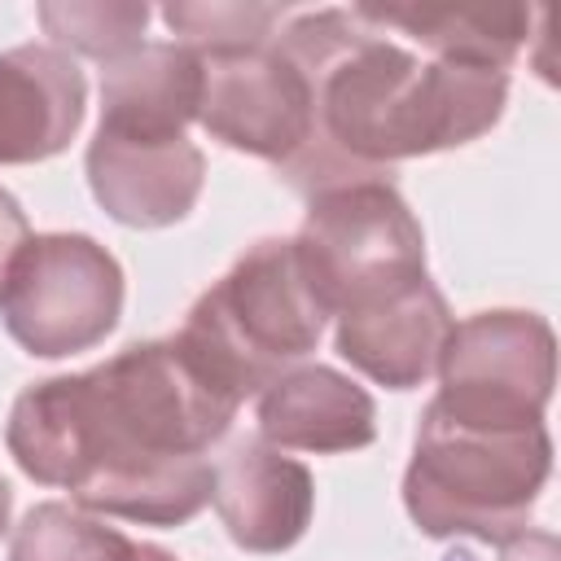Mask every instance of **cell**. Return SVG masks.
<instances>
[{
    "instance_id": "d6986e66",
    "label": "cell",
    "mask_w": 561,
    "mask_h": 561,
    "mask_svg": "<svg viewBox=\"0 0 561 561\" xmlns=\"http://www.w3.org/2000/svg\"><path fill=\"white\" fill-rule=\"evenodd\" d=\"M26 245V215L22 206L0 188V289H4V276L18 259V250Z\"/></svg>"
},
{
    "instance_id": "3957f363",
    "label": "cell",
    "mask_w": 561,
    "mask_h": 561,
    "mask_svg": "<svg viewBox=\"0 0 561 561\" xmlns=\"http://www.w3.org/2000/svg\"><path fill=\"white\" fill-rule=\"evenodd\" d=\"M552 443L535 425H469L425 408L416 451L403 478V504L425 535H469L504 543L526 530V517L548 482Z\"/></svg>"
},
{
    "instance_id": "277c9868",
    "label": "cell",
    "mask_w": 561,
    "mask_h": 561,
    "mask_svg": "<svg viewBox=\"0 0 561 561\" xmlns=\"http://www.w3.org/2000/svg\"><path fill=\"white\" fill-rule=\"evenodd\" d=\"M329 311L311 294L294 241H259L188 311L175 342L237 403L316 351Z\"/></svg>"
},
{
    "instance_id": "7402d4cb",
    "label": "cell",
    "mask_w": 561,
    "mask_h": 561,
    "mask_svg": "<svg viewBox=\"0 0 561 561\" xmlns=\"http://www.w3.org/2000/svg\"><path fill=\"white\" fill-rule=\"evenodd\" d=\"M4 526H9V486L0 478V535H4Z\"/></svg>"
},
{
    "instance_id": "4fadbf2b",
    "label": "cell",
    "mask_w": 561,
    "mask_h": 561,
    "mask_svg": "<svg viewBox=\"0 0 561 561\" xmlns=\"http://www.w3.org/2000/svg\"><path fill=\"white\" fill-rule=\"evenodd\" d=\"M202 101V61L184 44H140L101 79V127L127 140L184 136Z\"/></svg>"
},
{
    "instance_id": "9c48e42d",
    "label": "cell",
    "mask_w": 561,
    "mask_h": 561,
    "mask_svg": "<svg viewBox=\"0 0 561 561\" xmlns=\"http://www.w3.org/2000/svg\"><path fill=\"white\" fill-rule=\"evenodd\" d=\"M202 153L193 140H127L96 131L88 145V184L96 202L131 228L184 219L202 193Z\"/></svg>"
},
{
    "instance_id": "ba28073f",
    "label": "cell",
    "mask_w": 561,
    "mask_h": 561,
    "mask_svg": "<svg viewBox=\"0 0 561 561\" xmlns=\"http://www.w3.org/2000/svg\"><path fill=\"white\" fill-rule=\"evenodd\" d=\"M202 61V101L197 123L245 153L289 162L311 131V88L302 70L276 48H237L206 53Z\"/></svg>"
},
{
    "instance_id": "e0dca14e",
    "label": "cell",
    "mask_w": 561,
    "mask_h": 561,
    "mask_svg": "<svg viewBox=\"0 0 561 561\" xmlns=\"http://www.w3.org/2000/svg\"><path fill=\"white\" fill-rule=\"evenodd\" d=\"M39 22L57 44L96 61H118L140 48L149 9L131 0H92V4L66 0V4H39Z\"/></svg>"
},
{
    "instance_id": "2e32d148",
    "label": "cell",
    "mask_w": 561,
    "mask_h": 561,
    "mask_svg": "<svg viewBox=\"0 0 561 561\" xmlns=\"http://www.w3.org/2000/svg\"><path fill=\"white\" fill-rule=\"evenodd\" d=\"M131 548L127 535L101 526L66 504H39L13 530L9 561H123Z\"/></svg>"
},
{
    "instance_id": "5b68a950",
    "label": "cell",
    "mask_w": 561,
    "mask_h": 561,
    "mask_svg": "<svg viewBox=\"0 0 561 561\" xmlns=\"http://www.w3.org/2000/svg\"><path fill=\"white\" fill-rule=\"evenodd\" d=\"M294 254L329 316L425 280L421 224L386 180L316 193Z\"/></svg>"
},
{
    "instance_id": "6da1fadb",
    "label": "cell",
    "mask_w": 561,
    "mask_h": 561,
    "mask_svg": "<svg viewBox=\"0 0 561 561\" xmlns=\"http://www.w3.org/2000/svg\"><path fill=\"white\" fill-rule=\"evenodd\" d=\"M232 412L237 399L167 337L22 390L4 438L22 473L66 486L83 508L180 526L210 504L206 447Z\"/></svg>"
},
{
    "instance_id": "52a82bcc",
    "label": "cell",
    "mask_w": 561,
    "mask_h": 561,
    "mask_svg": "<svg viewBox=\"0 0 561 561\" xmlns=\"http://www.w3.org/2000/svg\"><path fill=\"white\" fill-rule=\"evenodd\" d=\"M430 408L469 425H535L557 377L552 329L530 311H482L451 324Z\"/></svg>"
},
{
    "instance_id": "7a4b0ae2",
    "label": "cell",
    "mask_w": 561,
    "mask_h": 561,
    "mask_svg": "<svg viewBox=\"0 0 561 561\" xmlns=\"http://www.w3.org/2000/svg\"><path fill=\"white\" fill-rule=\"evenodd\" d=\"M276 48L311 88V131L280 162L285 184L311 197L386 180L399 158L469 145L500 118L508 92L504 70L416 61L359 9L302 13Z\"/></svg>"
},
{
    "instance_id": "ffe728a7",
    "label": "cell",
    "mask_w": 561,
    "mask_h": 561,
    "mask_svg": "<svg viewBox=\"0 0 561 561\" xmlns=\"http://www.w3.org/2000/svg\"><path fill=\"white\" fill-rule=\"evenodd\" d=\"M500 561H561V548L552 535L530 530V535H513L504 539V557Z\"/></svg>"
},
{
    "instance_id": "9a60e30c",
    "label": "cell",
    "mask_w": 561,
    "mask_h": 561,
    "mask_svg": "<svg viewBox=\"0 0 561 561\" xmlns=\"http://www.w3.org/2000/svg\"><path fill=\"white\" fill-rule=\"evenodd\" d=\"M381 31H399L430 48L438 61H465L504 70L530 31V9L478 4V9H425V4H355Z\"/></svg>"
},
{
    "instance_id": "5bb4252c",
    "label": "cell",
    "mask_w": 561,
    "mask_h": 561,
    "mask_svg": "<svg viewBox=\"0 0 561 561\" xmlns=\"http://www.w3.org/2000/svg\"><path fill=\"white\" fill-rule=\"evenodd\" d=\"M259 430L272 447L294 451H355L377 434L373 399L333 368H298L276 377L259 403Z\"/></svg>"
},
{
    "instance_id": "ac0fdd59",
    "label": "cell",
    "mask_w": 561,
    "mask_h": 561,
    "mask_svg": "<svg viewBox=\"0 0 561 561\" xmlns=\"http://www.w3.org/2000/svg\"><path fill=\"white\" fill-rule=\"evenodd\" d=\"M162 18L175 35H184V48L206 57V53H237V48L272 44V26L285 13L276 4L210 0V4H167Z\"/></svg>"
},
{
    "instance_id": "7c38bea8",
    "label": "cell",
    "mask_w": 561,
    "mask_h": 561,
    "mask_svg": "<svg viewBox=\"0 0 561 561\" xmlns=\"http://www.w3.org/2000/svg\"><path fill=\"white\" fill-rule=\"evenodd\" d=\"M83 123V75L57 48L0 53V162H39Z\"/></svg>"
},
{
    "instance_id": "8fae6325",
    "label": "cell",
    "mask_w": 561,
    "mask_h": 561,
    "mask_svg": "<svg viewBox=\"0 0 561 561\" xmlns=\"http://www.w3.org/2000/svg\"><path fill=\"white\" fill-rule=\"evenodd\" d=\"M210 500L245 552H280L311 522V473L263 438H241L215 465Z\"/></svg>"
},
{
    "instance_id": "44dd1931",
    "label": "cell",
    "mask_w": 561,
    "mask_h": 561,
    "mask_svg": "<svg viewBox=\"0 0 561 561\" xmlns=\"http://www.w3.org/2000/svg\"><path fill=\"white\" fill-rule=\"evenodd\" d=\"M123 561H175V557H167V552L153 548V543H131V548L123 552Z\"/></svg>"
},
{
    "instance_id": "8992f818",
    "label": "cell",
    "mask_w": 561,
    "mask_h": 561,
    "mask_svg": "<svg viewBox=\"0 0 561 561\" xmlns=\"http://www.w3.org/2000/svg\"><path fill=\"white\" fill-rule=\"evenodd\" d=\"M123 311V272L105 245L75 232L26 237L4 289L0 316L13 342L57 359L96 346Z\"/></svg>"
},
{
    "instance_id": "30bf717a",
    "label": "cell",
    "mask_w": 561,
    "mask_h": 561,
    "mask_svg": "<svg viewBox=\"0 0 561 561\" xmlns=\"http://www.w3.org/2000/svg\"><path fill=\"white\" fill-rule=\"evenodd\" d=\"M447 337L451 316L430 280L337 316V355L390 390L421 386L438 368Z\"/></svg>"
}]
</instances>
